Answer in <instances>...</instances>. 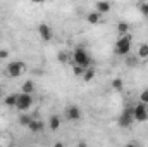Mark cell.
<instances>
[{
    "label": "cell",
    "instance_id": "obj_1",
    "mask_svg": "<svg viewBox=\"0 0 148 147\" xmlns=\"http://www.w3.org/2000/svg\"><path fill=\"white\" fill-rule=\"evenodd\" d=\"M131 49H133V37H131V33L121 35V37L115 40V45H114V52H115V55L126 57V55L131 54Z\"/></svg>",
    "mask_w": 148,
    "mask_h": 147
},
{
    "label": "cell",
    "instance_id": "obj_2",
    "mask_svg": "<svg viewBox=\"0 0 148 147\" xmlns=\"http://www.w3.org/2000/svg\"><path fill=\"white\" fill-rule=\"evenodd\" d=\"M35 104V99H33V94H17V102H16V109L21 111V112H28V111L33 107Z\"/></svg>",
    "mask_w": 148,
    "mask_h": 147
},
{
    "label": "cell",
    "instance_id": "obj_3",
    "mask_svg": "<svg viewBox=\"0 0 148 147\" xmlns=\"http://www.w3.org/2000/svg\"><path fill=\"white\" fill-rule=\"evenodd\" d=\"M73 62L83 66V68H90L91 66V57L88 55V52L83 47H77V49H74V52H73Z\"/></svg>",
    "mask_w": 148,
    "mask_h": 147
},
{
    "label": "cell",
    "instance_id": "obj_4",
    "mask_svg": "<svg viewBox=\"0 0 148 147\" xmlns=\"http://www.w3.org/2000/svg\"><path fill=\"white\" fill-rule=\"evenodd\" d=\"M24 69H26V64L23 61H10L7 64V68H5V74L9 78H19L24 73Z\"/></svg>",
    "mask_w": 148,
    "mask_h": 147
},
{
    "label": "cell",
    "instance_id": "obj_5",
    "mask_svg": "<svg viewBox=\"0 0 148 147\" xmlns=\"http://www.w3.org/2000/svg\"><path fill=\"white\" fill-rule=\"evenodd\" d=\"M133 118H134V121H138V123H147L148 121V104L145 102H138L134 107H133Z\"/></svg>",
    "mask_w": 148,
    "mask_h": 147
},
{
    "label": "cell",
    "instance_id": "obj_6",
    "mask_svg": "<svg viewBox=\"0 0 148 147\" xmlns=\"http://www.w3.org/2000/svg\"><path fill=\"white\" fill-rule=\"evenodd\" d=\"M134 123V118H133V107H124L119 119H117V125L121 128H131V125Z\"/></svg>",
    "mask_w": 148,
    "mask_h": 147
},
{
    "label": "cell",
    "instance_id": "obj_7",
    "mask_svg": "<svg viewBox=\"0 0 148 147\" xmlns=\"http://www.w3.org/2000/svg\"><path fill=\"white\" fill-rule=\"evenodd\" d=\"M64 116H66V119L67 121H79L81 118H83V112L79 109V106H76V104H69L67 107H66V112H64Z\"/></svg>",
    "mask_w": 148,
    "mask_h": 147
},
{
    "label": "cell",
    "instance_id": "obj_8",
    "mask_svg": "<svg viewBox=\"0 0 148 147\" xmlns=\"http://www.w3.org/2000/svg\"><path fill=\"white\" fill-rule=\"evenodd\" d=\"M38 35H40V38H41L43 42H50L52 37H53L52 28H50L47 23H40V24H38Z\"/></svg>",
    "mask_w": 148,
    "mask_h": 147
},
{
    "label": "cell",
    "instance_id": "obj_9",
    "mask_svg": "<svg viewBox=\"0 0 148 147\" xmlns=\"http://www.w3.org/2000/svg\"><path fill=\"white\" fill-rule=\"evenodd\" d=\"M60 125H62V119H60L59 114H52V116L48 118V128H50L52 132L60 130Z\"/></svg>",
    "mask_w": 148,
    "mask_h": 147
},
{
    "label": "cell",
    "instance_id": "obj_10",
    "mask_svg": "<svg viewBox=\"0 0 148 147\" xmlns=\"http://www.w3.org/2000/svg\"><path fill=\"white\" fill-rule=\"evenodd\" d=\"M86 21L90 23V24H100L102 23V14L98 12V10H91V12H88L86 14Z\"/></svg>",
    "mask_w": 148,
    "mask_h": 147
},
{
    "label": "cell",
    "instance_id": "obj_11",
    "mask_svg": "<svg viewBox=\"0 0 148 147\" xmlns=\"http://www.w3.org/2000/svg\"><path fill=\"white\" fill-rule=\"evenodd\" d=\"M110 9H112V5H110V2H107V0H100V2L95 3V10H98L102 16L110 12Z\"/></svg>",
    "mask_w": 148,
    "mask_h": 147
},
{
    "label": "cell",
    "instance_id": "obj_12",
    "mask_svg": "<svg viewBox=\"0 0 148 147\" xmlns=\"http://www.w3.org/2000/svg\"><path fill=\"white\" fill-rule=\"evenodd\" d=\"M26 128H29V132H33V133H40V132H43L45 125H43V121H40V119H35V118H33Z\"/></svg>",
    "mask_w": 148,
    "mask_h": 147
},
{
    "label": "cell",
    "instance_id": "obj_13",
    "mask_svg": "<svg viewBox=\"0 0 148 147\" xmlns=\"http://www.w3.org/2000/svg\"><path fill=\"white\" fill-rule=\"evenodd\" d=\"M136 55H138V59H140V61L148 62V43H141V45L138 47Z\"/></svg>",
    "mask_w": 148,
    "mask_h": 147
},
{
    "label": "cell",
    "instance_id": "obj_14",
    "mask_svg": "<svg viewBox=\"0 0 148 147\" xmlns=\"http://www.w3.org/2000/svg\"><path fill=\"white\" fill-rule=\"evenodd\" d=\"M35 81L33 80H26L23 85H21V92H24V94H33L35 92Z\"/></svg>",
    "mask_w": 148,
    "mask_h": 147
},
{
    "label": "cell",
    "instance_id": "obj_15",
    "mask_svg": "<svg viewBox=\"0 0 148 147\" xmlns=\"http://www.w3.org/2000/svg\"><path fill=\"white\" fill-rule=\"evenodd\" d=\"M129 30H131L129 23H126V21H119V23H117V33H119V37L129 33Z\"/></svg>",
    "mask_w": 148,
    "mask_h": 147
},
{
    "label": "cell",
    "instance_id": "obj_16",
    "mask_svg": "<svg viewBox=\"0 0 148 147\" xmlns=\"http://www.w3.org/2000/svg\"><path fill=\"white\" fill-rule=\"evenodd\" d=\"M16 102H17V94H10L3 99V106L5 107H16Z\"/></svg>",
    "mask_w": 148,
    "mask_h": 147
},
{
    "label": "cell",
    "instance_id": "obj_17",
    "mask_svg": "<svg viewBox=\"0 0 148 147\" xmlns=\"http://www.w3.org/2000/svg\"><path fill=\"white\" fill-rule=\"evenodd\" d=\"M110 85L115 92H122V90H124V81H122V78H114Z\"/></svg>",
    "mask_w": 148,
    "mask_h": 147
},
{
    "label": "cell",
    "instance_id": "obj_18",
    "mask_svg": "<svg viewBox=\"0 0 148 147\" xmlns=\"http://www.w3.org/2000/svg\"><path fill=\"white\" fill-rule=\"evenodd\" d=\"M93 78H95V69L90 66V68L84 69V73H83V80H84V81H91Z\"/></svg>",
    "mask_w": 148,
    "mask_h": 147
},
{
    "label": "cell",
    "instance_id": "obj_19",
    "mask_svg": "<svg viewBox=\"0 0 148 147\" xmlns=\"http://www.w3.org/2000/svg\"><path fill=\"white\" fill-rule=\"evenodd\" d=\"M31 119H33V116H29V114H26V112H23V114L19 116V125H21V126H28Z\"/></svg>",
    "mask_w": 148,
    "mask_h": 147
},
{
    "label": "cell",
    "instance_id": "obj_20",
    "mask_svg": "<svg viewBox=\"0 0 148 147\" xmlns=\"http://www.w3.org/2000/svg\"><path fill=\"white\" fill-rule=\"evenodd\" d=\"M57 59H59L60 64H67V62H69V55H67L66 52H59V54H57Z\"/></svg>",
    "mask_w": 148,
    "mask_h": 147
},
{
    "label": "cell",
    "instance_id": "obj_21",
    "mask_svg": "<svg viewBox=\"0 0 148 147\" xmlns=\"http://www.w3.org/2000/svg\"><path fill=\"white\" fill-rule=\"evenodd\" d=\"M84 69H86V68H83V66H79V64H73V73L76 74V76H83Z\"/></svg>",
    "mask_w": 148,
    "mask_h": 147
},
{
    "label": "cell",
    "instance_id": "obj_22",
    "mask_svg": "<svg viewBox=\"0 0 148 147\" xmlns=\"http://www.w3.org/2000/svg\"><path fill=\"white\" fill-rule=\"evenodd\" d=\"M140 12H141V14H143V16L148 19V0H147V2H141V3H140Z\"/></svg>",
    "mask_w": 148,
    "mask_h": 147
},
{
    "label": "cell",
    "instance_id": "obj_23",
    "mask_svg": "<svg viewBox=\"0 0 148 147\" xmlns=\"http://www.w3.org/2000/svg\"><path fill=\"white\" fill-rule=\"evenodd\" d=\"M140 101L145 102V104H148V88L141 90V94H140Z\"/></svg>",
    "mask_w": 148,
    "mask_h": 147
},
{
    "label": "cell",
    "instance_id": "obj_24",
    "mask_svg": "<svg viewBox=\"0 0 148 147\" xmlns=\"http://www.w3.org/2000/svg\"><path fill=\"white\" fill-rule=\"evenodd\" d=\"M140 59H138V55L136 57H127V66H136V62H138Z\"/></svg>",
    "mask_w": 148,
    "mask_h": 147
},
{
    "label": "cell",
    "instance_id": "obj_25",
    "mask_svg": "<svg viewBox=\"0 0 148 147\" xmlns=\"http://www.w3.org/2000/svg\"><path fill=\"white\" fill-rule=\"evenodd\" d=\"M7 57H9V50H3L2 49L0 50V59H7Z\"/></svg>",
    "mask_w": 148,
    "mask_h": 147
},
{
    "label": "cell",
    "instance_id": "obj_26",
    "mask_svg": "<svg viewBox=\"0 0 148 147\" xmlns=\"http://www.w3.org/2000/svg\"><path fill=\"white\" fill-rule=\"evenodd\" d=\"M31 2H33V3H43L45 0H31Z\"/></svg>",
    "mask_w": 148,
    "mask_h": 147
},
{
    "label": "cell",
    "instance_id": "obj_27",
    "mask_svg": "<svg viewBox=\"0 0 148 147\" xmlns=\"http://www.w3.org/2000/svg\"><path fill=\"white\" fill-rule=\"evenodd\" d=\"M0 95H2V87H0Z\"/></svg>",
    "mask_w": 148,
    "mask_h": 147
},
{
    "label": "cell",
    "instance_id": "obj_28",
    "mask_svg": "<svg viewBox=\"0 0 148 147\" xmlns=\"http://www.w3.org/2000/svg\"><path fill=\"white\" fill-rule=\"evenodd\" d=\"M73 2H74V0H73Z\"/></svg>",
    "mask_w": 148,
    "mask_h": 147
}]
</instances>
